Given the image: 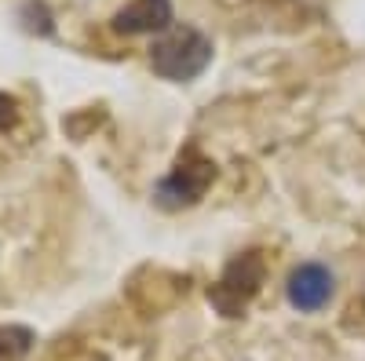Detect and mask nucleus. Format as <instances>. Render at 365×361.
<instances>
[{"mask_svg":"<svg viewBox=\"0 0 365 361\" xmlns=\"http://www.w3.org/2000/svg\"><path fill=\"white\" fill-rule=\"evenodd\" d=\"M15 125H19V103H15L11 95L0 92V132H8V128H15Z\"/></svg>","mask_w":365,"mask_h":361,"instance_id":"0eeeda50","label":"nucleus"},{"mask_svg":"<svg viewBox=\"0 0 365 361\" xmlns=\"http://www.w3.org/2000/svg\"><path fill=\"white\" fill-rule=\"evenodd\" d=\"M212 63V41L194 26H179L172 33H165L161 41H154L150 48V66L158 77L187 84L194 77H201Z\"/></svg>","mask_w":365,"mask_h":361,"instance_id":"f257e3e1","label":"nucleus"},{"mask_svg":"<svg viewBox=\"0 0 365 361\" xmlns=\"http://www.w3.org/2000/svg\"><path fill=\"white\" fill-rule=\"evenodd\" d=\"M37 336L26 325H0V361H22L34 350Z\"/></svg>","mask_w":365,"mask_h":361,"instance_id":"423d86ee","label":"nucleus"},{"mask_svg":"<svg viewBox=\"0 0 365 361\" xmlns=\"http://www.w3.org/2000/svg\"><path fill=\"white\" fill-rule=\"evenodd\" d=\"M332 292H336V278H332V270L322 266V263H299L289 274V285H285L289 303L299 314H314V310L329 307Z\"/></svg>","mask_w":365,"mask_h":361,"instance_id":"20e7f679","label":"nucleus"},{"mask_svg":"<svg viewBox=\"0 0 365 361\" xmlns=\"http://www.w3.org/2000/svg\"><path fill=\"white\" fill-rule=\"evenodd\" d=\"M263 281H267V259L259 252H241L223 266L220 281L208 288V303L223 318H241L252 299L259 295Z\"/></svg>","mask_w":365,"mask_h":361,"instance_id":"f03ea898","label":"nucleus"},{"mask_svg":"<svg viewBox=\"0 0 365 361\" xmlns=\"http://www.w3.org/2000/svg\"><path fill=\"white\" fill-rule=\"evenodd\" d=\"M113 33L120 37H143V33H161L172 26V0H128L125 8H117L113 19Z\"/></svg>","mask_w":365,"mask_h":361,"instance_id":"39448f33","label":"nucleus"},{"mask_svg":"<svg viewBox=\"0 0 365 361\" xmlns=\"http://www.w3.org/2000/svg\"><path fill=\"white\" fill-rule=\"evenodd\" d=\"M212 179H216V164H212L197 146H187L179 154L175 168L158 183L154 197H158L161 208H187V204H197L205 197Z\"/></svg>","mask_w":365,"mask_h":361,"instance_id":"7ed1b4c3","label":"nucleus"}]
</instances>
